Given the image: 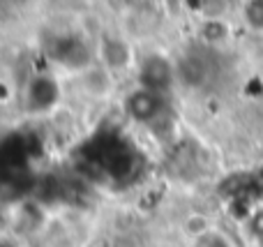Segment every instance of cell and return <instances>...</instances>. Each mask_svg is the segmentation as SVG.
Wrapping results in <instances>:
<instances>
[{"label":"cell","mask_w":263,"mask_h":247,"mask_svg":"<svg viewBox=\"0 0 263 247\" xmlns=\"http://www.w3.org/2000/svg\"><path fill=\"white\" fill-rule=\"evenodd\" d=\"M196 247H233V245H231V240H229L227 236H222L219 231H205L199 238Z\"/></svg>","instance_id":"1"}]
</instances>
